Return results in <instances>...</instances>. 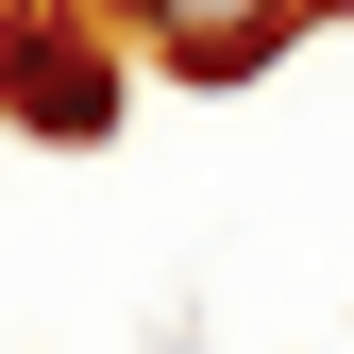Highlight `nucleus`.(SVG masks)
Instances as JSON below:
<instances>
[{
    "label": "nucleus",
    "mask_w": 354,
    "mask_h": 354,
    "mask_svg": "<svg viewBox=\"0 0 354 354\" xmlns=\"http://www.w3.org/2000/svg\"><path fill=\"white\" fill-rule=\"evenodd\" d=\"M0 102L84 152V136H118V51H84L51 0H0Z\"/></svg>",
    "instance_id": "1"
},
{
    "label": "nucleus",
    "mask_w": 354,
    "mask_h": 354,
    "mask_svg": "<svg viewBox=\"0 0 354 354\" xmlns=\"http://www.w3.org/2000/svg\"><path fill=\"white\" fill-rule=\"evenodd\" d=\"M304 17H321V0H136V34H152L186 84H253Z\"/></svg>",
    "instance_id": "2"
}]
</instances>
